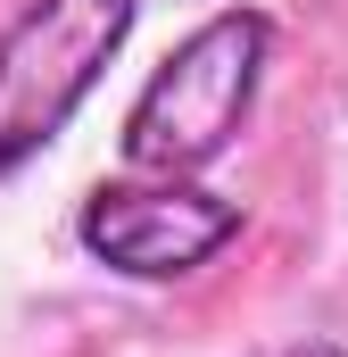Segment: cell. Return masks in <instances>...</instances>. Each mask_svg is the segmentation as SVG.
Listing matches in <instances>:
<instances>
[{
  "label": "cell",
  "instance_id": "cell-2",
  "mask_svg": "<svg viewBox=\"0 0 348 357\" xmlns=\"http://www.w3.org/2000/svg\"><path fill=\"white\" fill-rule=\"evenodd\" d=\"M141 0H25L0 33V183L25 175L125 50Z\"/></svg>",
  "mask_w": 348,
  "mask_h": 357
},
{
  "label": "cell",
  "instance_id": "cell-3",
  "mask_svg": "<svg viewBox=\"0 0 348 357\" xmlns=\"http://www.w3.org/2000/svg\"><path fill=\"white\" fill-rule=\"evenodd\" d=\"M75 241L108 274L133 282H182L199 274L224 241H241V199L199 191L191 175H150V183H100L75 216Z\"/></svg>",
  "mask_w": 348,
  "mask_h": 357
},
{
  "label": "cell",
  "instance_id": "cell-4",
  "mask_svg": "<svg viewBox=\"0 0 348 357\" xmlns=\"http://www.w3.org/2000/svg\"><path fill=\"white\" fill-rule=\"evenodd\" d=\"M282 357H348L340 341H299V349H282Z\"/></svg>",
  "mask_w": 348,
  "mask_h": 357
},
{
  "label": "cell",
  "instance_id": "cell-1",
  "mask_svg": "<svg viewBox=\"0 0 348 357\" xmlns=\"http://www.w3.org/2000/svg\"><path fill=\"white\" fill-rule=\"evenodd\" d=\"M265 59H274V17L265 8H216L199 33H182L166 50V67L141 84V100L125 108V167L133 175H199L216 167L249 108H258Z\"/></svg>",
  "mask_w": 348,
  "mask_h": 357
}]
</instances>
